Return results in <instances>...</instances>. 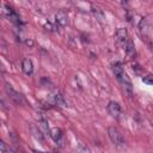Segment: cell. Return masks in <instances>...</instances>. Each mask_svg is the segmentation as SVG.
I'll return each mask as SVG.
<instances>
[{"label": "cell", "instance_id": "cell-15", "mask_svg": "<svg viewBox=\"0 0 153 153\" xmlns=\"http://www.w3.org/2000/svg\"><path fill=\"white\" fill-rule=\"evenodd\" d=\"M25 44L29 45V47H32L33 45V41L32 39H25Z\"/></svg>", "mask_w": 153, "mask_h": 153}, {"label": "cell", "instance_id": "cell-5", "mask_svg": "<svg viewBox=\"0 0 153 153\" xmlns=\"http://www.w3.org/2000/svg\"><path fill=\"white\" fill-rule=\"evenodd\" d=\"M2 12H4V14H5L11 22H13V23H16V24H19V23H20L19 16L17 14V12H16L11 6L4 5V6H2Z\"/></svg>", "mask_w": 153, "mask_h": 153}, {"label": "cell", "instance_id": "cell-1", "mask_svg": "<svg viewBox=\"0 0 153 153\" xmlns=\"http://www.w3.org/2000/svg\"><path fill=\"white\" fill-rule=\"evenodd\" d=\"M112 72L115 74V76L117 78V80L121 82L123 90L128 93L129 97H131L133 94V86H131V81L129 80L127 73L124 72V68H123V65L121 62H115L112 65Z\"/></svg>", "mask_w": 153, "mask_h": 153}, {"label": "cell", "instance_id": "cell-9", "mask_svg": "<svg viewBox=\"0 0 153 153\" xmlns=\"http://www.w3.org/2000/svg\"><path fill=\"white\" fill-rule=\"evenodd\" d=\"M22 69L24 72V74L26 75H31L33 73V65H32V61L30 59H24L23 60V63H22Z\"/></svg>", "mask_w": 153, "mask_h": 153}, {"label": "cell", "instance_id": "cell-2", "mask_svg": "<svg viewBox=\"0 0 153 153\" xmlns=\"http://www.w3.org/2000/svg\"><path fill=\"white\" fill-rule=\"evenodd\" d=\"M108 136L110 139V141L115 145V146H122L124 143V139L121 134V131L115 128V127H110L108 128Z\"/></svg>", "mask_w": 153, "mask_h": 153}, {"label": "cell", "instance_id": "cell-4", "mask_svg": "<svg viewBox=\"0 0 153 153\" xmlns=\"http://www.w3.org/2000/svg\"><path fill=\"white\" fill-rule=\"evenodd\" d=\"M106 110H108L109 115H110L111 117L116 118V120L120 118L121 112H122L121 105H120L117 102H114V100H112V102H109V104H108V106H106Z\"/></svg>", "mask_w": 153, "mask_h": 153}, {"label": "cell", "instance_id": "cell-14", "mask_svg": "<svg viewBox=\"0 0 153 153\" xmlns=\"http://www.w3.org/2000/svg\"><path fill=\"white\" fill-rule=\"evenodd\" d=\"M76 151H84V152H90V148H87V147H84V146H81V143H80V146L76 148Z\"/></svg>", "mask_w": 153, "mask_h": 153}, {"label": "cell", "instance_id": "cell-8", "mask_svg": "<svg viewBox=\"0 0 153 153\" xmlns=\"http://www.w3.org/2000/svg\"><path fill=\"white\" fill-rule=\"evenodd\" d=\"M115 37L117 39V42H120L121 44H126V42L129 39V33H128V30L126 27H120L116 30L115 32Z\"/></svg>", "mask_w": 153, "mask_h": 153}, {"label": "cell", "instance_id": "cell-13", "mask_svg": "<svg viewBox=\"0 0 153 153\" xmlns=\"http://www.w3.org/2000/svg\"><path fill=\"white\" fill-rule=\"evenodd\" d=\"M142 80H143V82H146V84L153 85V75H147V76L142 78Z\"/></svg>", "mask_w": 153, "mask_h": 153}, {"label": "cell", "instance_id": "cell-11", "mask_svg": "<svg viewBox=\"0 0 153 153\" xmlns=\"http://www.w3.org/2000/svg\"><path fill=\"white\" fill-rule=\"evenodd\" d=\"M53 99H54V103L56 105H60V106H67L66 105V102L63 99V96L60 93V92H55V94L53 96Z\"/></svg>", "mask_w": 153, "mask_h": 153}, {"label": "cell", "instance_id": "cell-10", "mask_svg": "<svg viewBox=\"0 0 153 153\" xmlns=\"http://www.w3.org/2000/svg\"><path fill=\"white\" fill-rule=\"evenodd\" d=\"M124 50H126V53H127L128 56H134V55H135V45H134V42H133L130 38L126 42V44H124Z\"/></svg>", "mask_w": 153, "mask_h": 153}, {"label": "cell", "instance_id": "cell-3", "mask_svg": "<svg viewBox=\"0 0 153 153\" xmlns=\"http://www.w3.org/2000/svg\"><path fill=\"white\" fill-rule=\"evenodd\" d=\"M5 91H6V93H7V96L16 103V104H23L24 103V97H23V94L22 93H19L18 91H16L10 84H6L5 85Z\"/></svg>", "mask_w": 153, "mask_h": 153}, {"label": "cell", "instance_id": "cell-6", "mask_svg": "<svg viewBox=\"0 0 153 153\" xmlns=\"http://www.w3.org/2000/svg\"><path fill=\"white\" fill-rule=\"evenodd\" d=\"M55 20H56V23L60 25V26H62V27H65V26H67L68 25V13L65 11V10H60V11H57L56 12V14H55Z\"/></svg>", "mask_w": 153, "mask_h": 153}, {"label": "cell", "instance_id": "cell-12", "mask_svg": "<svg viewBox=\"0 0 153 153\" xmlns=\"http://www.w3.org/2000/svg\"><path fill=\"white\" fill-rule=\"evenodd\" d=\"M0 152H1V153H13L14 149H13L12 147L7 146V143H5L4 141H1V142H0Z\"/></svg>", "mask_w": 153, "mask_h": 153}, {"label": "cell", "instance_id": "cell-7", "mask_svg": "<svg viewBox=\"0 0 153 153\" xmlns=\"http://www.w3.org/2000/svg\"><path fill=\"white\" fill-rule=\"evenodd\" d=\"M49 135L50 137L60 146H63V134H62V130L60 128H51L49 130Z\"/></svg>", "mask_w": 153, "mask_h": 153}, {"label": "cell", "instance_id": "cell-16", "mask_svg": "<svg viewBox=\"0 0 153 153\" xmlns=\"http://www.w3.org/2000/svg\"><path fill=\"white\" fill-rule=\"evenodd\" d=\"M128 4H129V0H122V6L123 7H128Z\"/></svg>", "mask_w": 153, "mask_h": 153}]
</instances>
